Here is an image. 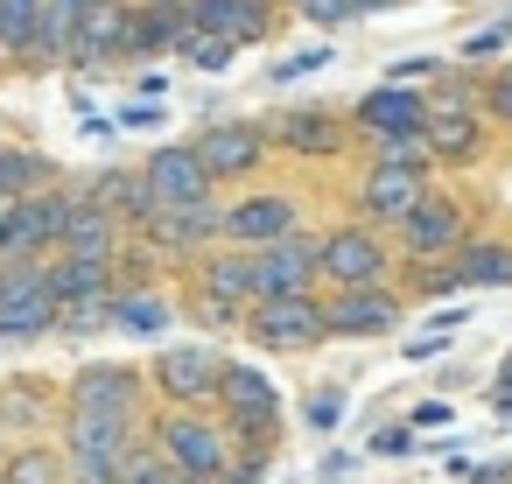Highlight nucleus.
<instances>
[{"label": "nucleus", "instance_id": "4", "mask_svg": "<svg viewBox=\"0 0 512 484\" xmlns=\"http://www.w3.org/2000/svg\"><path fill=\"white\" fill-rule=\"evenodd\" d=\"M148 379L162 386V400H169V407H183V414H204V407L218 400L225 358H218L211 344H169V351L148 365Z\"/></svg>", "mask_w": 512, "mask_h": 484}, {"label": "nucleus", "instance_id": "5", "mask_svg": "<svg viewBox=\"0 0 512 484\" xmlns=\"http://www.w3.org/2000/svg\"><path fill=\"white\" fill-rule=\"evenodd\" d=\"M57 330V302L43 288V267L8 260L0 267V344H36Z\"/></svg>", "mask_w": 512, "mask_h": 484}, {"label": "nucleus", "instance_id": "41", "mask_svg": "<svg viewBox=\"0 0 512 484\" xmlns=\"http://www.w3.org/2000/svg\"><path fill=\"white\" fill-rule=\"evenodd\" d=\"M435 351H449V337H414L407 344V358H435Z\"/></svg>", "mask_w": 512, "mask_h": 484}, {"label": "nucleus", "instance_id": "14", "mask_svg": "<svg viewBox=\"0 0 512 484\" xmlns=\"http://www.w3.org/2000/svg\"><path fill=\"white\" fill-rule=\"evenodd\" d=\"M421 197H428V169H386V162H372L365 183H358V211L372 225H400Z\"/></svg>", "mask_w": 512, "mask_h": 484}, {"label": "nucleus", "instance_id": "24", "mask_svg": "<svg viewBox=\"0 0 512 484\" xmlns=\"http://www.w3.org/2000/svg\"><path fill=\"white\" fill-rule=\"evenodd\" d=\"M449 274H456V288H512V246L505 239H463Z\"/></svg>", "mask_w": 512, "mask_h": 484}, {"label": "nucleus", "instance_id": "27", "mask_svg": "<svg viewBox=\"0 0 512 484\" xmlns=\"http://www.w3.org/2000/svg\"><path fill=\"white\" fill-rule=\"evenodd\" d=\"M36 190H57V162L36 155V148H0V197H36Z\"/></svg>", "mask_w": 512, "mask_h": 484}, {"label": "nucleus", "instance_id": "25", "mask_svg": "<svg viewBox=\"0 0 512 484\" xmlns=\"http://www.w3.org/2000/svg\"><path fill=\"white\" fill-rule=\"evenodd\" d=\"M113 246H120V218H106L92 204H78L71 225H64V239H57L64 260H113Z\"/></svg>", "mask_w": 512, "mask_h": 484}, {"label": "nucleus", "instance_id": "35", "mask_svg": "<svg viewBox=\"0 0 512 484\" xmlns=\"http://www.w3.org/2000/svg\"><path fill=\"white\" fill-rule=\"evenodd\" d=\"M323 64H330V50H302V57L274 64V85H288V78H309V71H323Z\"/></svg>", "mask_w": 512, "mask_h": 484}, {"label": "nucleus", "instance_id": "7", "mask_svg": "<svg viewBox=\"0 0 512 484\" xmlns=\"http://www.w3.org/2000/svg\"><path fill=\"white\" fill-rule=\"evenodd\" d=\"M218 400H225V421H232L225 435H232V442H267L274 421H281V400H274L267 372H253V365H225Z\"/></svg>", "mask_w": 512, "mask_h": 484}, {"label": "nucleus", "instance_id": "11", "mask_svg": "<svg viewBox=\"0 0 512 484\" xmlns=\"http://www.w3.org/2000/svg\"><path fill=\"white\" fill-rule=\"evenodd\" d=\"M393 232H400V253H407V260H456V246H463V204L421 197Z\"/></svg>", "mask_w": 512, "mask_h": 484}, {"label": "nucleus", "instance_id": "19", "mask_svg": "<svg viewBox=\"0 0 512 484\" xmlns=\"http://www.w3.org/2000/svg\"><path fill=\"white\" fill-rule=\"evenodd\" d=\"M134 449V421H120V414H64V456H78V463H113L120 470V456Z\"/></svg>", "mask_w": 512, "mask_h": 484}, {"label": "nucleus", "instance_id": "32", "mask_svg": "<svg viewBox=\"0 0 512 484\" xmlns=\"http://www.w3.org/2000/svg\"><path fill=\"white\" fill-rule=\"evenodd\" d=\"M176 50H183V64H197V71H225V64L239 57L232 43H218V36H204V29H190V36H183Z\"/></svg>", "mask_w": 512, "mask_h": 484}, {"label": "nucleus", "instance_id": "43", "mask_svg": "<svg viewBox=\"0 0 512 484\" xmlns=\"http://www.w3.org/2000/svg\"><path fill=\"white\" fill-rule=\"evenodd\" d=\"M386 8H400V0H351V15H386Z\"/></svg>", "mask_w": 512, "mask_h": 484}, {"label": "nucleus", "instance_id": "40", "mask_svg": "<svg viewBox=\"0 0 512 484\" xmlns=\"http://www.w3.org/2000/svg\"><path fill=\"white\" fill-rule=\"evenodd\" d=\"M498 43H505V29H484V36H470V43H463V57H491Z\"/></svg>", "mask_w": 512, "mask_h": 484}, {"label": "nucleus", "instance_id": "10", "mask_svg": "<svg viewBox=\"0 0 512 484\" xmlns=\"http://www.w3.org/2000/svg\"><path fill=\"white\" fill-rule=\"evenodd\" d=\"M288 232H302V211H295L288 197H239V204L218 218V239H232V253H239V246L267 253V246H281Z\"/></svg>", "mask_w": 512, "mask_h": 484}, {"label": "nucleus", "instance_id": "15", "mask_svg": "<svg viewBox=\"0 0 512 484\" xmlns=\"http://www.w3.org/2000/svg\"><path fill=\"white\" fill-rule=\"evenodd\" d=\"M190 29L218 36V43H267L274 36V8L267 0H190Z\"/></svg>", "mask_w": 512, "mask_h": 484}, {"label": "nucleus", "instance_id": "22", "mask_svg": "<svg viewBox=\"0 0 512 484\" xmlns=\"http://www.w3.org/2000/svg\"><path fill=\"white\" fill-rule=\"evenodd\" d=\"M421 148H428V162H470V155L484 148V134H477V113H470V106H428Z\"/></svg>", "mask_w": 512, "mask_h": 484}, {"label": "nucleus", "instance_id": "26", "mask_svg": "<svg viewBox=\"0 0 512 484\" xmlns=\"http://www.w3.org/2000/svg\"><path fill=\"white\" fill-rule=\"evenodd\" d=\"M92 0H43V15H36V64H64L71 57V36L85 22Z\"/></svg>", "mask_w": 512, "mask_h": 484}, {"label": "nucleus", "instance_id": "29", "mask_svg": "<svg viewBox=\"0 0 512 484\" xmlns=\"http://www.w3.org/2000/svg\"><path fill=\"white\" fill-rule=\"evenodd\" d=\"M0 484H64V449H50V442H22L8 463H0Z\"/></svg>", "mask_w": 512, "mask_h": 484}, {"label": "nucleus", "instance_id": "30", "mask_svg": "<svg viewBox=\"0 0 512 484\" xmlns=\"http://www.w3.org/2000/svg\"><path fill=\"white\" fill-rule=\"evenodd\" d=\"M36 15H43V0H0V57L36 64Z\"/></svg>", "mask_w": 512, "mask_h": 484}, {"label": "nucleus", "instance_id": "3", "mask_svg": "<svg viewBox=\"0 0 512 484\" xmlns=\"http://www.w3.org/2000/svg\"><path fill=\"white\" fill-rule=\"evenodd\" d=\"M71 211H78V197H64V190H36V197H22V204L8 211V225H0V260L43 267V253H57Z\"/></svg>", "mask_w": 512, "mask_h": 484}, {"label": "nucleus", "instance_id": "37", "mask_svg": "<svg viewBox=\"0 0 512 484\" xmlns=\"http://www.w3.org/2000/svg\"><path fill=\"white\" fill-rule=\"evenodd\" d=\"M449 288H456V274H449V267H428V274L414 281V295H449Z\"/></svg>", "mask_w": 512, "mask_h": 484}, {"label": "nucleus", "instance_id": "38", "mask_svg": "<svg viewBox=\"0 0 512 484\" xmlns=\"http://www.w3.org/2000/svg\"><path fill=\"white\" fill-rule=\"evenodd\" d=\"M120 120H127V127H155V120H162V106H155V99H134Z\"/></svg>", "mask_w": 512, "mask_h": 484}, {"label": "nucleus", "instance_id": "21", "mask_svg": "<svg viewBox=\"0 0 512 484\" xmlns=\"http://www.w3.org/2000/svg\"><path fill=\"white\" fill-rule=\"evenodd\" d=\"M120 36H127V0H92L85 22H78V36H71V64L78 71L113 64L120 57Z\"/></svg>", "mask_w": 512, "mask_h": 484}, {"label": "nucleus", "instance_id": "39", "mask_svg": "<svg viewBox=\"0 0 512 484\" xmlns=\"http://www.w3.org/2000/svg\"><path fill=\"white\" fill-rule=\"evenodd\" d=\"M337 407H344L337 393H316V400H309V421H316V428H330V421H337Z\"/></svg>", "mask_w": 512, "mask_h": 484}, {"label": "nucleus", "instance_id": "44", "mask_svg": "<svg viewBox=\"0 0 512 484\" xmlns=\"http://www.w3.org/2000/svg\"><path fill=\"white\" fill-rule=\"evenodd\" d=\"M498 386H505V393H512V358H505V372H498Z\"/></svg>", "mask_w": 512, "mask_h": 484}, {"label": "nucleus", "instance_id": "33", "mask_svg": "<svg viewBox=\"0 0 512 484\" xmlns=\"http://www.w3.org/2000/svg\"><path fill=\"white\" fill-rule=\"evenodd\" d=\"M295 15H309L316 29H344L351 22V0H295Z\"/></svg>", "mask_w": 512, "mask_h": 484}, {"label": "nucleus", "instance_id": "36", "mask_svg": "<svg viewBox=\"0 0 512 484\" xmlns=\"http://www.w3.org/2000/svg\"><path fill=\"white\" fill-rule=\"evenodd\" d=\"M372 449H379V456H400V449H414V428H400V421H393V428H379V435H372Z\"/></svg>", "mask_w": 512, "mask_h": 484}, {"label": "nucleus", "instance_id": "28", "mask_svg": "<svg viewBox=\"0 0 512 484\" xmlns=\"http://www.w3.org/2000/svg\"><path fill=\"white\" fill-rule=\"evenodd\" d=\"M288 148H302V155H330L344 134H337V120H330V106H302V113H288L281 127H274Z\"/></svg>", "mask_w": 512, "mask_h": 484}, {"label": "nucleus", "instance_id": "1", "mask_svg": "<svg viewBox=\"0 0 512 484\" xmlns=\"http://www.w3.org/2000/svg\"><path fill=\"white\" fill-rule=\"evenodd\" d=\"M183 484H211V477H225V463H232V435L211 421V414H183V407H169L162 421H155V442H148Z\"/></svg>", "mask_w": 512, "mask_h": 484}, {"label": "nucleus", "instance_id": "42", "mask_svg": "<svg viewBox=\"0 0 512 484\" xmlns=\"http://www.w3.org/2000/svg\"><path fill=\"white\" fill-rule=\"evenodd\" d=\"M470 484H512V463H498V470H470Z\"/></svg>", "mask_w": 512, "mask_h": 484}, {"label": "nucleus", "instance_id": "31", "mask_svg": "<svg viewBox=\"0 0 512 484\" xmlns=\"http://www.w3.org/2000/svg\"><path fill=\"white\" fill-rule=\"evenodd\" d=\"M113 323L120 330H162L169 323V302L162 295H113Z\"/></svg>", "mask_w": 512, "mask_h": 484}, {"label": "nucleus", "instance_id": "46", "mask_svg": "<svg viewBox=\"0 0 512 484\" xmlns=\"http://www.w3.org/2000/svg\"><path fill=\"white\" fill-rule=\"evenodd\" d=\"M211 484H232V477H211Z\"/></svg>", "mask_w": 512, "mask_h": 484}, {"label": "nucleus", "instance_id": "20", "mask_svg": "<svg viewBox=\"0 0 512 484\" xmlns=\"http://www.w3.org/2000/svg\"><path fill=\"white\" fill-rule=\"evenodd\" d=\"M43 288L57 309H78V302H113V260H43Z\"/></svg>", "mask_w": 512, "mask_h": 484}, {"label": "nucleus", "instance_id": "34", "mask_svg": "<svg viewBox=\"0 0 512 484\" xmlns=\"http://www.w3.org/2000/svg\"><path fill=\"white\" fill-rule=\"evenodd\" d=\"M484 113L512 127V64H505V71H491V85H484Z\"/></svg>", "mask_w": 512, "mask_h": 484}, {"label": "nucleus", "instance_id": "9", "mask_svg": "<svg viewBox=\"0 0 512 484\" xmlns=\"http://www.w3.org/2000/svg\"><path fill=\"white\" fill-rule=\"evenodd\" d=\"M141 190H148L155 211H197V204H211V176L197 169L190 148H162V155H148Z\"/></svg>", "mask_w": 512, "mask_h": 484}, {"label": "nucleus", "instance_id": "16", "mask_svg": "<svg viewBox=\"0 0 512 484\" xmlns=\"http://www.w3.org/2000/svg\"><path fill=\"white\" fill-rule=\"evenodd\" d=\"M253 281H260V302H267V295H309V288H316V239L288 232L281 246L253 253Z\"/></svg>", "mask_w": 512, "mask_h": 484}, {"label": "nucleus", "instance_id": "18", "mask_svg": "<svg viewBox=\"0 0 512 484\" xmlns=\"http://www.w3.org/2000/svg\"><path fill=\"white\" fill-rule=\"evenodd\" d=\"M134 400H141V372L134 365H85L71 379V407L78 414H120V421H134Z\"/></svg>", "mask_w": 512, "mask_h": 484}, {"label": "nucleus", "instance_id": "45", "mask_svg": "<svg viewBox=\"0 0 512 484\" xmlns=\"http://www.w3.org/2000/svg\"><path fill=\"white\" fill-rule=\"evenodd\" d=\"M8 211H15V197H0V225H8Z\"/></svg>", "mask_w": 512, "mask_h": 484}, {"label": "nucleus", "instance_id": "6", "mask_svg": "<svg viewBox=\"0 0 512 484\" xmlns=\"http://www.w3.org/2000/svg\"><path fill=\"white\" fill-rule=\"evenodd\" d=\"M246 330H253L260 344H274V351H309V344L330 337L316 295H267V302L246 309Z\"/></svg>", "mask_w": 512, "mask_h": 484}, {"label": "nucleus", "instance_id": "17", "mask_svg": "<svg viewBox=\"0 0 512 484\" xmlns=\"http://www.w3.org/2000/svg\"><path fill=\"white\" fill-rule=\"evenodd\" d=\"M393 316H400V302L386 288H337L323 302V330L330 337H379V330H393Z\"/></svg>", "mask_w": 512, "mask_h": 484}, {"label": "nucleus", "instance_id": "2", "mask_svg": "<svg viewBox=\"0 0 512 484\" xmlns=\"http://www.w3.org/2000/svg\"><path fill=\"white\" fill-rule=\"evenodd\" d=\"M386 274H393V253H386V239L372 225H337V232L316 239V281H330V288H386Z\"/></svg>", "mask_w": 512, "mask_h": 484}, {"label": "nucleus", "instance_id": "13", "mask_svg": "<svg viewBox=\"0 0 512 484\" xmlns=\"http://www.w3.org/2000/svg\"><path fill=\"white\" fill-rule=\"evenodd\" d=\"M351 127L372 134V141H421V127H428V99H421V92H400V85H379V92L358 99Z\"/></svg>", "mask_w": 512, "mask_h": 484}, {"label": "nucleus", "instance_id": "8", "mask_svg": "<svg viewBox=\"0 0 512 484\" xmlns=\"http://www.w3.org/2000/svg\"><path fill=\"white\" fill-rule=\"evenodd\" d=\"M190 155H197V169H204L211 183H232V176H253V169L267 162V134L246 127V120H225V127H204V134L190 141Z\"/></svg>", "mask_w": 512, "mask_h": 484}, {"label": "nucleus", "instance_id": "12", "mask_svg": "<svg viewBox=\"0 0 512 484\" xmlns=\"http://www.w3.org/2000/svg\"><path fill=\"white\" fill-rule=\"evenodd\" d=\"M197 288H204V309H211V323H239V316L260 302L253 253H211V260L197 267Z\"/></svg>", "mask_w": 512, "mask_h": 484}, {"label": "nucleus", "instance_id": "23", "mask_svg": "<svg viewBox=\"0 0 512 484\" xmlns=\"http://www.w3.org/2000/svg\"><path fill=\"white\" fill-rule=\"evenodd\" d=\"M218 218H225L218 204H197V211H155L141 232H148L162 253H197L204 239H218Z\"/></svg>", "mask_w": 512, "mask_h": 484}]
</instances>
